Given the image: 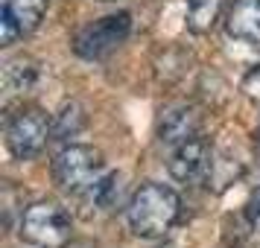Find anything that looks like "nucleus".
Wrapping results in <instances>:
<instances>
[{
  "instance_id": "1",
  "label": "nucleus",
  "mask_w": 260,
  "mask_h": 248,
  "mask_svg": "<svg viewBox=\"0 0 260 248\" xmlns=\"http://www.w3.org/2000/svg\"><path fill=\"white\" fill-rule=\"evenodd\" d=\"M178 216H181V199L173 187L167 184H141L135 190L126 207V219L135 236L141 239H161L176 228Z\"/></svg>"
},
{
  "instance_id": "2",
  "label": "nucleus",
  "mask_w": 260,
  "mask_h": 248,
  "mask_svg": "<svg viewBox=\"0 0 260 248\" xmlns=\"http://www.w3.org/2000/svg\"><path fill=\"white\" fill-rule=\"evenodd\" d=\"M50 137H53V123H50L47 111H41L38 105H21V108H15V111H9L6 120H3L6 149L18 161L36 158Z\"/></svg>"
},
{
  "instance_id": "3",
  "label": "nucleus",
  "mask_w": 260,
  "mask_h": 248,
  "mask_svg": "<svg viewBox=\"0 0 260 248\" xmlns=\"http://www.w3.org/2000/svg\"><path fill=\"white\" fill-rule=\"evenodd\" d=\"M71 234V216L56 201H36L21 216V236L36 248H64Z\"/></svg>"
},
{
  "instance_id": "4",
  "label": "nucleus",
  "mask_w": 260,
  "mask_h": 248,
  "mask_svg": "<svg viewBox=\"0 0 260 248\" xmlns=\"http://www.w3.org/2000/svg\"><path fill=\"white\" fill-rule=\"evenodd\" d=\"M103 172H106V161H103V152L94 149V146H68L53 161V181H56V187L71 193V196H79Z\"/></svg>"
},
{
  "instance_id": "5",
  "label": "nucleus",
  "mask_w": 260,
  "mask_h": 248,
  "mask_svg": "<svg viewBox=\"0 0 260 248\" xmlns=\"http://www.w3.org/2000/svg\"><path fill=\"white\" fill-rule=\"evenodd\" d=\"M129 32H132L129 12H114V15H106V18H96V21L85 24L73 36V53L88 61L106 59L108 53H114L129 38Z\"/></svg>"
},
{
  "instance_id": "6",
  "label": "nucleus",
  "mask_w": 260,
  "mask_h": 248,
  "mask_svg": "<svg viewBox=\"0 0 260 248\" xmlns=\"http://www.w3.org/2000/svg\"><path fill=\"white\" fill-rule=\"evenodd\" d=\"M213 166V152L211 143L205 140L202 134H193L187 140H181L178 146H173V155L167 161L170 175L181 181V184H196L211 172Z\"/></svg>"
},
{
  "instance_id": "7",
  "label": "nucleus",
  "mask_w": 260,
  "mask_h": 248,
  "mask_svg": "<svg viewBox=\"0 0 260 248\" xmlns=\"http://www.w3.org/2000/svg\"><path fill=\"white\" fill-rule=\"evenodd\" d=\"M50 0H3L0 6V41L3 47L29 36L47 12Z\"/></svg>"
},
{
  "instance_id": "8",
  "label": "nucleus",
  "mask_w": 260,
  "mask_h": 248,
  "mask_svg": "<svg viewBox=\"0 0 260 248\" xmlns=\"http://www.w3.org/2000/svg\"><path fill=\"white\" fill-rule=\"evenodd\" d=\"M225 29L234 41L260 53V0H234Z\"/></svg>"
},
{
  "instance_id": "9",
  "label": "nucleus",
  "mask_w": 260,
  "mask_h": 248,
  "mask_svg": "<svg viewBox=\"0 0 260 248\" xmlns=\"http://www.w3.org/2000/svg\"><path fill=\"white\" fill-rule=\"evenodd\" d=\"M120 199V175L117 172H103L94 184L79 193V204L85 207V216H96L103 210H111Z\"/></svg>"
},
{
  "instance_id": "10",
  "label": "nucleus",
  "mask_w": 260,
  "mask_h": 248,
  "mask_svg": "<svg viewBox=\"0 0 260 248\" xmlns=\"http://www.w3.org/2000/svg\"><path fill=\"white\" fill-rule=\"evenodd\" d=\"M193 134H199V114L187 105L170 108L158 123V137H161V143H170V146H178Z\"/></svg>"
},
{
  "instance_id": "11",
  "label": "nucleus",
  "mask_w": 260,
  "mask_h": 248,
  "mask_svg": "<svg viewBox=\"0 0 260 248\" xmlns=\"http://www.w3.org/2000/svg\"><path fill=\"white\" fill-rule=\"evenodd\" d=\"M38 76H41V64L26 56H18V59H9L3 64V88L9 94H24L29 88H36Z\"/></svg>"
},
{
  "instance_id": "12",
  "label": "nucleus",
  "mask_w": 260,
  "mask_h": 248,
  "mask_svg": "<svg viewBox=\"0 0 260 248\" xmlns=\"http://www.w3.org/2000/svg\"><path fill=\"white\" fill-rule=\"evenodd\" d=\"M219 3L222 0H187V29L193 36L211 32L213 21L219 15Z\"/></svg>"
},
{
  "instance_id": "13",
  "label": "nucleus",
  "mask_w": 260,
  "mask_h": 248,
  "mask_svg": "<svg viewBox=\"0 0 260 248\" xmlns=\"http://www.w3.org/2000/svg\"><path fill=\"white\" fill-rule=\"evenodd\" d=\"M85 126V114L79 105H64V111L59 114L56 126H53V137L56 140H64V137H73L76 131Z\"/></svg>"
},
{
  "instance_id": "14",
  "label": "nucleus",
  "mask_w": 260,
  "mask_h": 248,
  "mask_svg": "<svg viewBox=\"0 0 260 248\" xmlns=\"http://www.w3.org/2000/svg\"><path fill=\"white\" fill-rule=\"evenodd\" d=\"M246 219H248V225L254 228L260 234V187L248 196V201H246Z\"/></svg>"
},
{
  "instance_id": "15",
  "label": "nucleus",
  "mask_w": 260,
  "mask_h": 248,
  "mask_svg": "<svg viewBox=\"0 0 260 248\" xmlns=\"http://www.w3.org/2000/svg\"><path fill=\"white\" fill-rule=\"evenodd\" d=\"M100 3H111V0H100Z\"/></svg>"
}]
</instances>
